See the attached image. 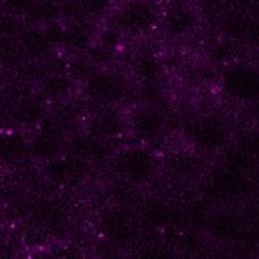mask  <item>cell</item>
Returning a JSON list of instances; mask_svg holds the SVG:
<instances>
[{
    "label": "cell",
    "instance_id": "2",
    "mask_svg": "<svg viewBox=\"0 0 259 259\" xmlns=\"http://www.w3.org/2000/svg\"><path fill=\"white\" fill-rule=\"evenodd\" d=\"M182 136L188 146L202 154H219L233 140V132L227 119L217 113H202L190 117L182 125Z\"/></svg>",
    "mask_w": 259,
    "mask_h": 259
},
{
    "label": "cell",
    "instance_id": "29",
    "mask_svg": "<svg viewBox=\"0 0 259 259\" xmlns=\"http://www.w3.org/2000/svg\"><path fill=\"white\" fill-rule=\"evenodd\" d=\"M144 217H146L150 223L162 227V225H168V223H170V219H172V208H170L166 202H162V200H150V202H146V206H144Z\"/></svg>",
    "mask_w": 259,
    "mask_h": 259
},
{
    "label": "cell",
    "instance_id": "31",
    "mask_svg": "<svg viewBox=\"0 0 259 259\" xmlns=\"http://www.w3.org/2000/svg\"><path fill=\"white\" fill-rule=\"evenodd\" d=\"M26 26L24 18L20 16H12V14H4L0 12V34L2 36H10V38H18V34L22 32V28Z\"/></svg>",
    "mask_w": 259,
    "mask_h": 259
},
{
    "label": "cell",
    "instance_id": "27",
    "mask_svg": "<svg viewBox=\"0 0 259 259\" xmlns=\"http://www.w3.org/2000/svg\"><path fill=\"white\" fill-rule=\"evenodd\" d=\"M95 42L101 47V49H105L107 53H117L119 49H121V45H123V32L119 30V28H115L113 24H107V26H103L99 32H95Z\"/></svg>",
    "mask_w": 259,
    "mask_h": 259
},
{
    "label": "cell",
    "instance_id": "34",
    "mask_svg": "<svg viewBox=\"0 0 259 259\" xmlns=\"http://www.w3.org/2000/svg\"><path fill=\"white\" fill-rule=\"evenodd\" d=\"M30 4H32V0H2V4H0V12L24 18V14H26L28 8H30Z\"/></svg>",
    "mask_w": 259,
    "mask_h": 259
},
{
    "label": "cell",
    "instance_id": "16",
    "mask_svg": "<svg viewBox=\"0 0 259 259\" xmlns=\"http://www.w3.org/2000/svg\"><path fill=\"white\" fill-rule=\"evenodd\" d=\"M65 142H67V138H65L63 134L38 125L36 134H34L32 140L28 142V150H30V154H32L36 160L47 162V160L57 158V156L63 154V150H65Z\"/></svg>",
    "mask_w": 259,
    "mask_h": 259
},
{
    "label": "cell",
    "instance_id": "22",
    "mask_svg": "<svg viewBox=\"0 0 259 259\" xmlns=\"http://www.w3.org/2000/svg\"><path fill=\"white\" fill-rule=\"evenodd\" d=\"M53 20H63V10L59 0H32L28 12L24 14V22L34 26H42Z\"/></svg>",
    "mask_w": 259,
    "mask_h": 259
},
{
    "label": "cell",
    "instance_id": "26",
    "mask_svg": "<svg viewBox=\"0 0 259 259\" xmlns=\"http://www.w3.org/2000/svg\"><path fill=\"white\" fill-rule=\"evenodd\" d=\"M164 164H166V168H168L170 172H174L176 176H188V174H194V172L198 170V160H196V158H192V156H188V154H178V152L166 156Z\"/></svg>",
    "mask_w": 259,
    "mask_h": 259
},
{
    "label": "cell",
    "instance_id": "8",
    "mask_svg": "<svg viewBox=\"0 0 259 259\" xmlns=\"http://www.w3.org/2000/svg\"><path fill=\"white\" fill-rule=\"evenodd\" d=\"M251 190V178L245 174H239L235 170H229L225 166H219L210 172V176L204 182V192L212 200H239Z\"/></svg>",
    "mask_w": 259,
    "mask_h": 259
},
{
    "label": "cell",
    "instance_id": "17",
    "mask_svg": "<svg viewBox=\"0 0 259 259\" xmlns=\"http://www.w3.org/2000/svg\"><path fill=\"white\" fill-rule=\"evenodd\" d=\"M206 53H208V59L219 67L249 57L247 47L239 38H233V36H227V34H219L214 40H210Z\"/></svg>",
    "mask_w": 259,
    "mask_h": 259
},
{
    "label": "cell",
    "instance_id": "15",
    "mask_svg": "<svg viewBox=\"0 0 259 259\" xmlns=\"http://www.w3.org/2000/svg\"><path fill=\"white\" fill-rule=\"evenodd\" d=\"M49 117L47 97L22 95L14 105V121L22 127H38Z\"/></svg>",
    "mask_w": 259,
    "mask_h": 259
},
{
    "label": "cell",
    "instance_id": "5",
    "mask_svg": "<svg viewBox=\"0 0 259 259\" xmlns=\"http://www.w3.org/2000/svg\"><path fill=\"white\" fill-rule=\"evenodd\" d=\"M160 10L152 0H125L115 12L111 24L130 36H144L158 28Z\"/></svg>",
    "mask_w": 259,
    "mask_h": 259
},
{
    "label": "cell",
    "instance_id": "38",
    "mask_svg": "<svg viewBox=\"0 0 259 259\" xmlns=\"http://www.w3.org/2000/svg\"><path fill=\"white\" fill-rule=\"evenodd\" d=\"M4 85H6V75H4V71L0 69V89H2Z\"/></svg>",
    "mask_w": 259,
    "mask_h": 259
},
{
    "label": "cell",
    "instance_id": "40",
    "mask_svg": "<svg viewBox=\"0 0 259 259\" xmlns=\"http://www.w3.org/2000/svg\"><path fill=\"white\" fill-rule=\"evenodd\" d=\"M0 119H2V109H0Z\"/></svg>",
    "mask_w": 259,
    "mask_h": 259
},
{
    "label": "cell",
    "instance_id": "18",
    "mask_svg": "<svg viewBox=\"0 0 259 259\" xmlns=\"http://www.w3.org/2000/svg\"><path fill=\"white\" fill-rule=\"evenodd\" d=\"M219 166H225L229 170H235L239 174H245V176H253L257 170H259V158L251 156L249 152H245L243 148H239L237 144H227L219 154Z\"/></svg>",
    "mask_w": 259,
    "mask_h": 259
},
{
    "label": "cell",
    "instance_id": "36",
    "mask_svg": "<svg viewBox=\"0 0 259 259\" xmlns=\"http://www.w3.org/2000/svg\"><path fill=\"white\" fill-rule=\"evenodd\" d=\"M249 14L259 20V0H253V4H251V8H249Z\"/></svg>",
    "mask_w": 259,
    "mask_h": 259
},
{
    "label": "cell",
    "instance_id": "37",
    "mask_svg": "<svg viewBox=\"0 0 259 259\" xmlns=\"http://www.w3.org/2000/svg\"><path fill=\"white\" fill-rule=\"evenodd\" d=\"M249 59L259 67V51H255V53H249Z\"/></svg>",
    "mask_w": 259,
    "mask_h": 259
},
{
    "label": "cell",
    "instance_id": "1",
    "mask_svg": "<svg viewBox=\"0 0 259 259\" xmlns=\"http://www.w3.org/2000/svg\"><path fill=\"white\" fill-rule=\"evenodd\" d=\"M217 85L219 91L235 103H259V67L249 57L219 67Z\"/></svg>",
    "mask_w": 259,
    "mask_h": 259
},
{
    "label": "cell",
    "instance_id": "10",
    "mask_svg": "<svg viewBox=\"0 0 259 259\" xmlns=\"http://www.w3.org/2000/svg\"><path fill=\"white\" fill-rule=\"evenodd\" d=\"M67 146V152L81 158V160H87L89 164L91 162H101L105 158L111 156V146L107 140L91 134V132H77L73 134L71 138H67L65 142Z\"/></svg>",
    "mask_w": 259,
    "mask_h": 259
},
{
    "label": "cell",
    "instance_id": "9",
    "mask_svg": "<svg viewBox=\"0 0 259 259\" xmlns=\"http://www.w3.org/2000/svg\"><path fill=\"white\" fill-rule=\"evenodd\" d=\"M89 162L81 160L73 154H61L57 158H51L47 162H42V174L49 182L57 184V186H73L85 180V176L89 174Z\"/></svg>",
    "mask_w": 259,
    "mask_h": 259
},
{
    "label": "cell",
    "instance_id": "14",
    "mask_svg": "<svg viewBox=\"0 0 259 259\" xmlns=\"http://www.w3.org/2000/svg\"><path fill=\"white\" fill-rule=\"evenodd\" d=\"M99 227L103 235L113 243H127L136 237V225L123 208H109L101 214Z\"/></svg>",
    "mask_w": 259,
    "mask_h": 259
},
{
    "label": "cell",
    "instance_id": "13",
    "mask_svg": "<svg viewBox=\"0 0 259 259\" xmlns=\"http://www.w3.org/2000/svg\"><path fill=\"white\" fill-rule=\"evenodd\" d=\"M95 42V24L87 18H71L65 22L63 49L71 55H85Z\"/></svg>",
    "mask_w": 259,
    "mask_h": 259
},
{
    "label": "cell",
    "instance_id": "32",
    "mask_svg": "<svg viewBox=\"0 0 259 259\" xmlns=\"http://www.w3.org/2000/svg\"><path fill=\"white\" fill-rule=\"evenodd\" d=\"M241 42L247 47L249 53L259 51V20L253 18L251 14H249V22H247V26L241 34Z\"/></svg>",
    "mask_w": 259,
    "mask_h": 259
},
{
    "label": "cell",
    "instance_id": "28",
    "mask_svg": "<svg viewBox=\"0 0 259 259\" xmlns=\"http://www.w3.org/2000/svg\"><path fill=\"white\" fill-rule=\"evenodd\" d=\"M113 6V0H79L81 18H87L91 22L103 18Z\"/></svg>",
    "mask_w": 259,
    "mask_h": 259
},
{
    "label": "cell",
    "instance_id": "3",
    "mask_svg": "<svg viewBox=\"0 0 259 259\" xmlns=\"http://www.w3.org/2000/svg\"><path fill=\"white\" fill-rule=\"evenodd\" d=\"M111 166L123 182L140 186L148 184L158 174L160 162L158 156L146 146H125L113 154Z\"/></svg>",
    "mask_w": 259,
    "mask_h": 259
},
{
    "label": "cell",
    "instance_id": "30",
    "mask_svg": "<svg viewBox=\"0 0 259 259\" xmlns=\"http://www.w3.org/2000/svg\"><path fill=\"white\" fill-rule=\"evenodd\" d=\"M22 49L16 38L0 34V65H16L22 59Z\"/></svg>",
    "mask_w": 259,
    "mask_h": 259
},
{
    "label": "cell",
    "instance_id": "23",
    "mask_svg": "<svg viewBox=\"0 0 259 259\" xmlns=\"http://www.w3.org/2000/svg\"><path fill=\"white\" fill-rule=\"evenodd\" d=\"M241 221L233 212H217L208 221V231L219 239H235L241 233Z\"/></svg>",
    "mask_w": 259,
    "mask_h": 259
},
{
    "label": "cell",
    "instance_id": "6",
    "mask_svg": "<svg viewBox=\"0 0 259 259\" xmlns=\"http://www.w3.org/2000/svg\"><path fill=\"white\" fill-rule=\"evenodd\" d=\"M198 22H200L198 8H194V6H190L182 0H174L160 12L158 26L162 28V32L168 38L180 40V38H186V36L194 34L196 28H198Z\"/></svg>",
    "mask_w": 259,
    "mask_h": 259
},
{
    "label": "cell",
    "instance_id": "4",
    "mask_svg": "<svg viewBox=\"0 0 259 259\" xmlns=\"http://www.w3.org/2000/svg\"><path fill=\"white\" fill-rule=\"evenodd\" d=\"M81 91L85 99L93 101L99 107H113L130 95V81L119 71L97 67L83 83Z\"/></svg>",
    "mask_w": 259,
    "mask_h": 259
},
{
    "label": "cell",
    "instance_id": "7",
    "mask_svg": "<svg viewBox=\"0 0 259 259\" xmlns=\"http://www.w3.org/2000/svg\"><path fill=\"white\" fill-rule=\"evenodd\" d=\"M125 119L127 132L144 144L158 140L166 130V113L154 103H140L132 107Z\"/></svg>",
    "mask_w": 259,
    "mask_h": 259
},
{
    "label": "cell",
    "instance_id": "20",
    "mask_svg": "<svg viewBox=\"0 0 259 259\" xmlns=\"http://www.w3.org/2000/svg\"><path fill=\"white\" fill-rule=\"evenodd\" d=\"M28 150V140L18 130L0 132V164L18 162Z\"/></svg>",
    "mask_w": 259,
    "mask_h": 259
},
{
    "label": "cell",
    "instance_id": "19",
    "mask_svg": "<svg viewBox=\"0 0 259 259\" xmlns=\"http://www.w3.org/2000/svg\"><path fill=\"white\" fill-rule=\"evenodd\" d=\"M18 42H20L22 53L34 61H45L55 51V47L47 40L42 26H34V24H26L22 28V32L18 34Z\"/></svg>",
    "mask_w": 259,
    "mask_h": 259
},
{
    "label": "cell",
    "instance_id": "12",
    "mask_svg": "<svg viewBox=\"0 0 259 259\" xmlns=\"http://www.w3.org/2000/svg\"><path fill=\"white\" fill-rule=\"evenodd\" d=\"M85 130L103 138V140H107V142H111V140H115V138H119L127 132V119L117 109L103 107L101 111H97L89 117Z\"/></svg>",
    "mask_w": 259,
    "mask_h": 259
},
{
    "label": "cell",
    "instance_id": "39",
    "mask_svg": "<svg viewBox=\"0 0 259 259\" xmlns=\"http://www.w3.org/2000/svg\"><path fill=\"white\" fill-rule=\"evenodd\" d=\"M4 251V241H0V253Z\"/></svg>",
    "mask_w": 259,
    "mask_h": 259
},
{
    "label": "cell",
    "instance_id": "11",
    "mask_svg": "<svg viewBox=\"0 0 259 259\" xmlns=\"http://www.w3.org/2000/svg\"><path fill=\"white\" fill-rule=\"evenodd\" d=\"M132 73L140 83L160 81L166 73V61L156 49L142 47L132 57Z\"/></svg>",
    "mask_w": 259,
    "mask_h": 259
},
{
    "label": "cell",
    "instance_id": "25",
    "mask_svg": "<svg viewBox=\"0 0 259 259\" xmlns=\"http://www.w3.org/2000/svg\"><path fill=\"white\" fill-rule=\"evenodd\" d=\"M97 69V65L87 57V55H73V59L67 63V75L75 81V83H83L93 71Z\"/></svg>",
    "mask_w": 259,
    "mask_h": 259
},
{
    "label": "cell",
    "instance_id": "35",
    "mask_svg": "<svg viewBox=\"0 0 259 259\" xmlns=\"http://www.w3.org/2000/svg\"><path fill=\"white\" fill-rule=\"evenodd\" d=\"M225 10H241V12H249L253 0H223Z\"/></svg>",
    "mask_w": 259,
    "mask_h": 259
},
{
    "label": "cell",
    "instance_id": "24",
    "mask_svg": "<svg viewBox=\"0 0 259 259\" xmlns=\"http://www.w3.org/2000/svg\"><path fill=\"white\" fill-rule=\"evenodd\" d=\"M233 144H237L239 148H243L245 152H249L251 156L259 158V125L253 123V125H247V127H241L233 140Z\"/></svg>",
    "mask_w": 259,
    "mask_h": 259
},
{
    "label": "cell",
    "instance_id": "33",
    "mask_svg": "<svg viewBox=\"0 0 259 259\" xmlns=\"http://www.w3.org/2000/svg\"><path fill=\"white\" fill-rule=\"evenodd\" d=\"M42 32L55 49H63V40H65V22L63 20H53V22L42 24Z\"/></svg>",
    "mask_w": 259,
    "mask_h": 259
},
{
    "label": "cell",
    "instance_id": "21",
    "mask_svg": "<svg viewBox=\"0 0 259 259\" xmlns=\"http://www.w3.org/2000/svg\"><path fill=\"white\" fill-rule=\"evenodd\" d=\"M73 87H75V81L67 73H61V71H53V73L40 77L42 97H47L51 101L67 99L73 93Z\"/></svg>",
    "mask_w": 259,
    "mask_h": 259
}]
</instances>
